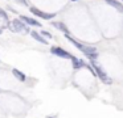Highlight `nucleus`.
<instances>
[{"label":"nucleus","mask_w":123,"mask_h":118,"mask_svg":"<svg viewBox=\"0 0 123 118\" xmlns=\"http://www.w3.org/2000/svg\"><path fill=\"white\" fill-rule=\"evenodd\" d=\"M8 28L11 29L12 31H15V33H21V34H27L29 33V29H28V26L24 24V21L20 18V20H13L12 22H9Z\"/></svg>","instance_id":"1"},{"label":"nucleus","mask_w":123,"mask_h":118,"mask_svg":"<svg viewBox=\"0 0 123 118\" xmlns=\"http://www.w3.org/2000/svg\"><path fill=\"white\" fill-rule=\"evenodd\" d=\"M91 66H93V68L95 70V73H97V76H98L99 79H101L103 83H106V84H111L112 83V80L107 76V73L105 72V70L99 66V63H97L95 60H91Z\"/></svg>","instance_id":"2"},{"label":"nucleus","mask_w":123,"mask_h":118,"mask_svg":"<svg viewBox=\"0 0 123 118\" xmlns=\"http://www.w3.org/2000/svg\"><path fill=\"white\" fill-rule=\"evenodd\" d=\"M29 10L35 16H37V17H40V18H44V20H50V18L56 17V13H45V12H43V10L37 9V8H35V7L29 8Z\"/></svg>","instance_id":"3"},{"label":"nucleus","mask_w":123,"mask_h":118,"mask_svg":"<svg viewBox=\"0 0 123 118\" xmlns=\"http://www.w3.org/2000/svg\"><path fill=\"white\" fill-rule=\"evenodd\" d=\"M50 52L54 55H57V56H61V58H68V59H72V55L69 54V52L66 51V50L61 49V47H57V46H53L50 49Z\"/></svg>","instance_id":"4"},{"label":"nucleus","mask_w":123,"mask_h":118,"mask_svg":"<svg viewBox=\"0 0 123 118\" xmlns=\"http://www.w3.org/2000/svg\"><path fill=\"white\" fill-rule=\"evenodd\" d=\"M9 25V20L7 13L4 12L3 9H0V29H4Z\"/></svg>","instance_id":"5"},{"label":"nucleus","mask_w":123,"mask_h":118,"mask_svg":"<svg viewBox=\"0 0 123 118\" xmlns=\"http://www.w3.org/2000/svg\"><path fill=\"white\" fill-rule=\"evenodd\" d=\"M20 18H21V20L24 21L25 24H28V25L38 26V28H41V24L38 22L37 20H35V18H31V17H28V16H20Z\"/></svg>","instance_id":"6"},{"label":"nucleus","mask_w":123,"mask_h":118,"mask_svg":"<svg viewBox=\"0 0 123 118\" xmlns=\"http://www.w3.org/2000/svg\"><path fill=\"white\" fill-rule=\"evenodd\" d=\"M105 1H106L107 4H110L112 8H115L117 10H119V12L123 13V4H122V3H119L118 0H105Z\"/></svg>","instance_id":"7"},{"label":"nucleus","mask_w":123,"mask_h":118,"mask_svg":"<svg viewBox=\"0 0 123 118\" xmlns=\"http://www.w3.org/2000/svg\"><path fill=\"white\" fill-rule=\"evenodd\" d=\"M31 36H32L33 38L36 39V41L40 42V43H43V45H48V41H46V39L43 37V34H40V33H37V31L32 30V31H31Z\"/></svg>","instance_id":"8"},{"label":"nucleus","mask_w":123,"mask_h":118,"mask_svg":"<svg viewBox=\"0 0 123 118\" xmlns=\"http://www.w3.org/2000/svg\"><path fill=\"white\" fill-rule=\"evenodd\" d=\"M52 26H54V28H57L58 30L64 31L65 34H68V33H69V30H68L66 25H65L64 22H58V21H53V22H52Z\"/></svg>","instance_id":"9"},{"label":"nucleus","mask_w":123,"mask_h":118,"mask_svg":"<svg viewBox=\"0 0 123 118\" xmlns=\"http://www.w3.org/2000/svg\"><path fill=\"white\" fill-rule=\"evenodd\" d=\"M12 73H13V76H15V77H16L19 81H25V80H27V76H25L24 73L21 72V71L17 70V68H13V70H12Z\"/></svg>","instance_id":"10"},{"label":"nucleus","mask_w":123,"mask_h":118,"mask_svg":"<svg viewBox=\"0 0 123 118\" xmlns=\"http://www.w3.org/2000/svg\"><path fill=\"white\" fill-rule=\"evenodd\" d=\"M72 62H73V67L74 68H82L83 66H85V63H83V60H81V59H77V58H74V56H72Z\"/></svg>","instance_id":"11"},{"label":"nucleus","mask_w":123,"mask_h":118,"mask_svg":"<svg viewBox=\"0 0 123 118\" xmlns=\"http://www.w3.org/2000/svg\"><path fill=\"white\" fill-rule=\"evenodd\" d=\"M41 34H43L44 37H46V38H52V34L49 33V31H45V30H43V31H41Z\"/></svg>","instance_id":"12"},{"label":"nucleus","mask_w":123,"mask_h":118,"mask_svg":"<svg viewBox=\"0 0 123 118\" xmlns=\"http://www.w3.org/2000/svg\"><path fill=\"white\" fill-rule=\"evenodd\" d=\"M1 33H3V29H0V34H1Z\"/></svg>","instance_id":"13"},{"label":"nucleus","mask_w":123,"mask_h":118,"mask_svg":"<svg viewBox=\"0 0 123 118\" xmlns=\"http://www.w3.org/2000/svg\"><path fill=\"white\" fill-rule=\"evenodd\" d=\"M72 1H77V0H72Z\"/></svg>","instance_id":"14"},{"label":"nucleus","mask_w":123,"mask_h":118,"mask_svg":"<svg viewBox=\"0 0 123 118\" xmlns=\"http://www.w3.org/2000/svg\"><path fill=\"white\" fill-rule=\"evenodd\" d=\"M49 118H54V117H49Z\"/></svg>","instance_id":"15"}]
</instances>
